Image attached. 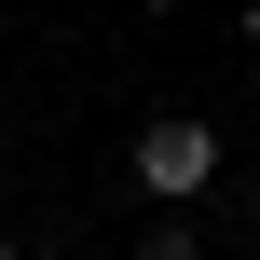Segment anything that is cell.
I'll return each instance as SVG.
<instances>
[{
    "label": "cell",
    "instance_id": "cell-1",
    "mask_svg": "<svg viewBox=\"0 0 260 260\" xmlns=\"http://www.w3.org/2000/svg\"><path fill=\"white\" fill-rule=\"evenodd\" d=\"M123 165H137V192H151L165 219H192V206L219 192V123H206V110H151Z\"/></svg>",
    "mask_w": 260,
    "mask_h": 260
},
{
    "label": "cell",
    "instance_id": "cell-2",
    "mask_svg": "<svg viewBox=\"0 0 260 260\" xmlns=\"http://www.w3.org/2000/svg\"><path fill=\"white\" fill-rule=\"evenodd\" d=\"M123 260H206V219H165V206H151V233H137Z\"/></svg>",
    "mask_w": 260,
    "mask_h": 260
},
{
    "label": "cell",
    "instance_id": "cell-3",
    "mask_svg": "<svg viewBox=\"0 0 260 260\" xmlns=\"http://www.w3.org/2000/svg\"><path fill=\"white\" fill-rule=\"evenodd\" d=\"M233 41H247V55H260V0H247V14H233Z\"/></svg>",
    "mask_w": 260,
    "mask_h": 260
},
{
    "label": "cell",
    "instance_id": "cell-4",
    "mask_svg": "<svg viewBox=\"0 0 260 260\" xmlns=\"http://www.w3.org/2000/svg\"><path fill=\"white\" fill-rule=\"evenodd\" d=\"M0 260H27V233H0Z\"/></svg>",
    "mask_w": 260,
    "mask_h": 260
},
{
    "label": "cell",
    "instance_id": "cell-5",
    "mask_svg": "<svg viewBox=\"0 0 260 260\" xmlns=\"http://www.w3.org/2000/svg\"><path fill=\"white\" fill-rule=\"evenodd\" d=\"M0 123H14V82H0Z\"/></svg>",
    "mask_w": 260,
    "mask_h": 260
}]
</instances>
